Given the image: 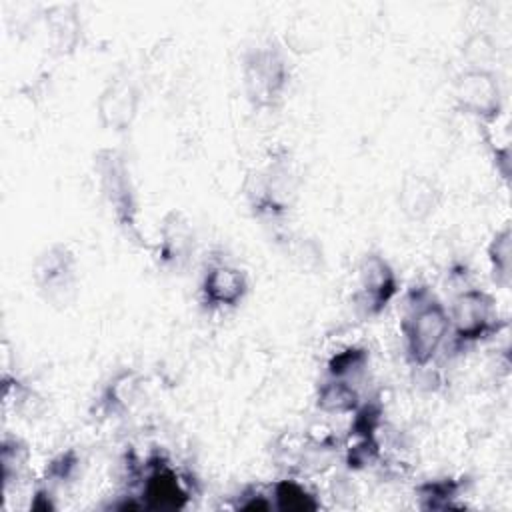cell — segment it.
Segmentation results:
<instances>
[{"instance_id":"ffe728a7","label":"cell","mask_w":512,"mask_h":512,"mask_svg":"<svg viewBox=\"0 0 512 512\" xmlns=\"http://www.w3.org/2000/svg\"><path fill=\"white\" fill-rule=\"evenodd\" d=\"M490 276L496 286L508 288L512 280V230L510 224H504L488 242L486 248Z\"/></svg>"},{"instance_id":"7c38bea8","label":"cell","mask_w":512,"mask_h":512,"mask_svg":"<svg viewBox=\"0 0 512 512\" xmlns=\"http://www.w3.org/2000/svg\"><path fill=\"white\" fill-rule=\"evenodd\" d=\"M196 250V232L188 216L180 210L164 214L154 242V258L168 272H182Z\"/></svg>"},{"instance_id":"52a82bcc","label":"cell","mask_w":512,"mask_h":512,"mask_svg":"<svg viewBox=\"0 0 512 512\" xmlns=\"http://www.w3.org/2000/svg\"><path fill=\"white\" fill-rule=\"evenodd\" d=\"M452 98L460 112L482 126L496 124L504 112V92L498 74L484 66H466L452 82Z\"/></svg>"},{"instance_id":"9c48e42d","label":"cell","mask_w":512,"mask_h":512,"mask_svg":"<svg viewBox=\"0 0 512 512\" xmlns=\"http://www.w3.org/2000/svg\"><path fill=\"white\" fill-rule=\"evenodd\" d=\"M192 496L186 478L164 454H152L140 468V504L148 510H182Z\"/></svg>"},{"instance_id":"4fadbf2b","label":"cell","mask_w":512,"mask_h":512,"mask_svg":"<svg viewBox=\"0 0 512 512\" xmlns=\"http://www.w3.org/2000/svg\"><path fill=\"white\" fill-rule=\"evenodd\" d=\"M398 210L410 222H426L442 202V190L428 174L406 172L398 186Z\"/></svg>"},{"instance_id":"277c9868","label":"cell","mask_w":512,"mask_h":512,"mask_svg":"<svg viewBox=\"0 0 512 512\" xmlns=\"http://www.w3.org/2000/svg\"><path fill=\"white\" fill-rule=\"evenodd\" d=\"M450 340L448 348L454 354L466 352L490 338H494L506 320L500 316L496 298L484 288H462L448 306Z\"/></svg>"},{"instance_id":"d6986e66","label":"cell","mask_w":512,"mask_h":512,"mask_svg":"<svg viewBox=\"0 0 512 512\" xmlns=\"http://www.w3.org/2000/svg\"><path fill=\"white\" fill-rule=\"evenodd\" d=\"M466 490L464 478H434L416 486L418 506L422 510H448L456 508V500Z\"/></svg>"},{"instance_id":"30bf717a","label":"cell","mask_w":512,"mask_h":512,"mask_svg":"<svg viewBox=\"0 0 512 512\" xmlns=\"http://www.w3.org/2000/svg\"><path fill=\"white\" fill-rule=\"evenodd\" d=\"M248 292L250 278L244 268L220 256L206 262L198 284V298L208 312L236 310Z\"/></svg>"},{"instance_id":"8fae6325","label":"cell","mask_w":512,"mask_h":512,"mask_svg":"<svg viewBox=\"0 0 512 512\" xmlns=\"http://www.w3.org/2000/svg\"><path fill=\"white\" fill-rule=\"evenodd\" d=\"M142 90L128 72L112 74L96 96L98 124L114 134L128 132L140 112Z\"/></svg>"},{"instance_id":"2e32d148","label":"cell","mask_w":512,"mask_h":512,"mask_svg":"<svg viewBox=\"0 0 512 512\" xmlns=\"http://www.w3.org/2000/svg\"><path fill=\"white\" fill-rule=\"evenodd\" d=\"M314 404L324 414H336V416L352 414L362 404L360 386L348 380L324 376L318 382Z\"/></svg>"},{"instance_id":"9a60e30c","label":"cell","mask_w":512,"mask_h":512,"mask_svg":"<svg viewBox=\"0 0 512 512\" xmlns=\"http://www.w3.org/2000/svg\"><path fill=\"white\" fill-rule=\"evenodd\" d=\"M46 36L52 50L60 56L72 54L82 40V20L76 4H54L44 12Z\"/></svg>"},{"instance_id":"7a4b0ae2","label":"cell","mask_w":512,"mask_h":512,"mask_svg":"<svg viewBox=\"0 0 512 512\" xmlns=\"http://www.w3.org/2000/svg\"><path fill=\"white\" fill-rule=\"evenodd\" d=\"M94 176L110 218L128 240L142 244L140 202L126 156L116 148H100L94 154Z\"/></svg>"},{"instance_id":"8992f818","label":"cell","mask_w":512,"mask_h":512,"mask_svg":"<svg viewBox=\"0 0 512 512\" xmlns=\"http://www.w3.org/2000/svg\"><path fill=\"white\" fill-rule=\"evenodd\" d=\"M400 292V278L386 256L376 250L366 252L358 264L352 286V308L362 320H374L386 312Z\"/></svg>"},{"instance_id":"603a6c76","label":"cell","mask_w":512,"mask_h":512,"mask_svg":"<svg viewBox=\"0 0 512 512\" xmlns=\"http://www.w3.org/2000/svg\"><path fill=\"white\" fill-rule=\"evenodd\" d=\"M78 468H80V454L74 448H68V450L56 454L46 464L42 484L50 486L56 492L60 486H64L66 482H70L76 476Z\"/></svg>"},{"instance_id":"e0dca14e","label":"cell","mask_w":512,"mask_h":512,"mask_svg":"<svg viewBox=\"0 0 512 512\" xmlns=\"http://www.w3.org/2000/svg\"><path fill=\"white\" fill-rule=\"evenodd\" d=\"M272 506L284 512H314L320 508L318 494L312 492L302 480L286 476L276 480L270 488Z\"/></svg>"},{"instance_id":"3957f363","label":"cell","mask_w":512,"mask_h":512,"mask_svg":"<svg viewBox=\"0 0 512 512\" xmlns=\"http://www.w3.org/2000/svg\"><path fill=\"white\" fill-rule=\"evenodd\" d=\"M240 74L246 100L254 110L276 108L284 100L292 78L288 56L274 40L246 48Z\"/></svg>"},{"instance_id":"44dd1931","label":"cell","mask_w":512,"mask_h":512,"mask_svg":"<svg viewBox=\"0 0 512 512\" xmlns=\"http://www.w3.org/2000/svg\"><path fill=\"white\" fill-rule=\"evenodd\" d=\"M0 464H2V478L4 490L8 492L12 484L20 482L30 466V448L28 444L18 438L6 434L0 444Z\"/></svg>"},{"instance_id":"ba28073f","label":"cell","mask_w":512,"mask_h":512,"mask_svg":"<svg viewBox=\"0 0 512 512\" xmlns=\"http://www.w3.org/2000/svg\"><path fill=\"white\" fill-rule=\"evenodd\" d=\"M38 294L52 306H68L78 290V258L62 242L46 246L32 264Z\"/></svg>"},{"instance_id":"5bb4252c","label":"cell","mask_w":512,"mask_h":512,"mask_svg":"<svg viewBox=\"0 0 512 512\" xmlns=\"http://www.w3.org/2000/svg\"><path fill=\"white\" fill-rule=\"evenodd\" d=\"M144 394V376L134 368L116 370L96 398V412L102 418L126 416Z\"/></svg>"},{"instance_id":"cb8c5ba5","label":"cell","mask_w":512,"mask_h":512,"mask_svg":"<svg viewBox=\"0 0 512 512\" xmlns=\"http://www.w3.org/2000/svg\"><path fill=\"white\" fill-rule=\"evenodd\" d=\"M236 510H270L272 506V498H270V490H262L260 486H246L240 490V494L236 496L234 502Z\"/></svg>"},{"instance_id":"5b68a950","label":"cell","mask_w":512,"mask_h":512,"mask_svg":"<svg viewBox=\"0 0 512 512\" xmlns=\"http://www.w3.org/2000/svg\"><path fill=\"white\" fill-rule=\"evenodd\" d=\"M298 180L288 152L272 154L264 168L248 174L244 182V198L250 212L258 220L280 222L294 206Z\"/></svg>"},{"instance_id":"6da1fadb","label":"cell","mask_w":512,"mask_h":512,"mask_svg":"<svg viewBox=\"0 0 512 512\" xmlns=\"http://www.w3.org/2000/svg\"><path fill=\"white\" fill-rule=\"evenodd\" d=\"M406 362L416 370H426L448 350L450 316L446 304L426 286H414L406 294L400 318Z\"/></svg>"},{"instance_id":"ac0fdd59","label":"cell","mask_w":512,"mask_h":512,"mask_svg":"<svg viewBox=\"0 0 512 512\" xmlns=\"http://www.w3.org/2000/svg\"><path fill=\"white\" fill-rule=\"evenodd\" d=\"M368 366H370V350L362 344H350L330 354V358L326 360L324 376L360 384L368 372Z\"/></svg>"},{"instance_id":"7402d4cb","label":"cell","mask_w":512,"mask_h":512,"mask_svg":"<svg viewBox=\"0 0 512 512\" xmlns=\"http://www.w3.org/2000/svg\"><path fill=\"white\" fill-rule=\"evenodd\" d=\"M280 240L284 244V252L288 254V258L302 272H314L322 266V246L314 238L302 234H286Z\"/></svg>"}]
</instances>
